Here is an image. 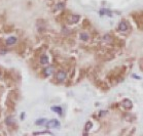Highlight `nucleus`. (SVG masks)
<instances>
[{"label":"nucleus","instance_id":"nucleus-1","mask_svg":"<svg viewBox=\"0 0 143 136\" xmlns=\"http://www.w3.org/2000/svg\"><path fill=\"white\" fill-rule=\"evenodd\" d=\"M46 127L47 128H57V127H60V123L58 120H50V122H47L46 124Z\"/></svg>","mask_w":143,"mask_h":136},{"label":"nucleus","instance_id":"nucleus-2","mask_svg":"<svg viewBox=\"0 0 143 136\" xmlns=\"http://www.w3.org/2000/svg\"><path fill=\"white\" fill-rule=\"evenodd\" d=\"M128 29H129V26H128V24L126 23V21H122L120 23V25H118V30L121 32H126V31H128Z\"/></svg>","mask_w":143,"mask_h":136},{"label":"nucleus","instance_id":"nucleus-3","mask_svg":"<svg viewBox=\"0 0 143 136\" xmlns=\"http://www.w3.org/2000/svg\"><path fill=\"white\" fill-rule=\"evenodd\" d=\"M56 78L59 81H63V80H65L66 79V73L64 72V71H59V72L57 73L56 75Z\"/></svg>","mask_w":143,"mask_h":136},{"label":"nucleus","instance_id":"nucleus-4","mask_svg":"<svg viewBox=\"0 0 143 136\" xmlns=\"http://www.w3.org/2000/svg\"><path fill=\"white\" fill-rule=\"evenodd\" d=\"M122 107H124L126 110H130V108L132 107V101L130 99L122 100Z\"/></svg>","mask_w":143,"mask_h":136},{"label":"nucleus","instance_id":"nucleus-5","mask_svg":"<svg viewBox=\"0 0 143 136\" xmlns=\"http://www.w3.org/2000/svg\"><path fill=\"white\" fill-rule=\"evenodd\" d=\"M16 37H9V38H7V40H6V44L7 45H12V44H15L16 42Z\"/></svg>","mask_w":143,"mask_h":136},{"label":"nucleus","instance_id":"nucleus-6","mask_svg":"<svg viewBox=\"0 0 143 136\" xmlns=\"http://www.w3.org/2000/svg\"><path fill=\"white\" fill-rule=\"evenodd\" d=\"M54 72V68L53 67H49L46 68L45 70H44V74H45V76H50V75H52Z\"/></svg>","mask_w":143,"mask_h":136},{"label":"nucleus","instance_id":"nucleus-7","mask_svg":"<svg viewBox=\"0 0 143 136\" xmlns=\"http://www.w3.org/2000/svg\"><path fill=\"white\" fill-rule=\"evenodd\" d=\"M52 110L55 112V113H58L59 115H62V112H63L62 107H52Z\"/></svg>","mask_w":143,"mask_h":136},{"label":"nucleus","instance_id":"nucleus-8","mask_svg":"<svg viewBox=\"0 0 143 136\" xmlns=\"http://www.w3.org/2000/svg\"><path fill=\"white\" fill-rule=\"evenodd\" d=\"M40 62H41V63H43V64L49 63V57H47L46 55H42L41 58H40Z\"/></svg>","mask_w":143,"mask_h":136},{"label":"nucleus","instance_id":"nucleus-9","mask_svg":"<svg viewBox=\"0 0 143 136\" xmlns=\"http://www.w3.org/2000/svg\"><path fill=\"white\" fill-rule=\"evenodd\" d=\"M78 21H79V15H73L72 16H71V23H77Z\"/></svg>","mask_w":143,"mask_h":136},{"label":"nucleus","instance_id":"nucleus-10","mask_svg":"<svg viewBox=\"0 0 143 136\" xmlns=\"http://www.w3.org/2000/svg\"><path fill=\"white\" fill-rule=\"evenodd\" d=\"M64 7H65V4H64V3H59V4H57V6L55 7V10L58 11V10H60V9H63Z\"/></svg>","mask_w":143,"mask_h":136},{"label":"nucleus","instance_id":"nucleus-11","mask_svg":"<svg viewBox=\"0 0 143 136\" xmlns=\"http://www.w3.org/2000/svg\"><path fill=\"white\" fill-rule=\"evenodd\" d=\"M13 123V121H12V117H8V118H6V125H8V126H11Z\"/></svg>","mask_w":143,"mask_h":136},{"label":"nucleus","instance_id":"nucleus-12","mask_svg":"<svg viewBox=\"0 0 143 136\" xmlns=\"http://www.w3.org/2000/svg\"><path fill=\"white\" fill-rule=\"evenodd\" d=\"M80 39H82V40L86 41V40L88 39V34H86V33H81L80 34Z\"/></svg>","mask_w":143,"mask_h":136},{"label":"nucleus","instance_id":"nucleus-13","mask_svg":"<svg viewBox=\"0 0 143 136\" xmlns=\"http://www.w3.org/2000/svg\"><path fill=\"white\" fill-rule=\"evenodd\" d=\"M44 123H45V119H40V120L36 121V124L37 125H43Z\"/></svg>","mask_w":143,"mask_h":136},{"label":"nucleus","instance_id":"nucleus-14","mask_svg":"<svg viewBox=\"0 0 143 136\" xmlns=\"http://www.w3.org/2000/svg\"><path fill=\"white\" fill-rule=\"evenodd\" d=\"M92 126H93V124H92L91 122H88L87 125H86V129H87V130H90V129L92 128Z\"/></svg>","mask_w":143,"mask_h":136}]
</instances>
